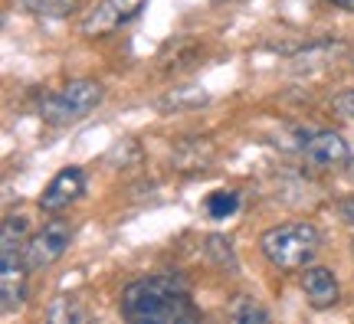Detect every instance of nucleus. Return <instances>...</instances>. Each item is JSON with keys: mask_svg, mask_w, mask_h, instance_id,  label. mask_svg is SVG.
Returning a JSON list of instances; mask_svg holds the SVG:
<instances>
[{"mask_svg": "<svg viewBox=\"0 0 354 324\" xmlns=\"http://www.w3.org/2000/svg\"><path fill=\"white\" fill-rule=\"evenodd\" d=\"M118 308H122V318L131 324H180L201 318V312L190 301L184 278L177 275L135 278L131 285L122 288Z\"/></svg>", "mask_w": 354, "mask_h": 324, "instance_id": "nucleus-1", "label": "nucleus"}, {"mask_svg": "<svg viewBox=\"0 0 354 324\" xmlns=\"http://www.w3.org/2000/svg\"><path fill=\"white\" fill-rule=\"evenodd\" d=\"M26 220L24 216H3L0 223V308L3 314L17 312L26 301Z\"/></svg>", "mask_w": 354, "mask_h": 324, "instance_id": "nucleus-2", "label": "nucleus"}, {"mask_svg": "<svg viewBox=\"0 0 354 324\" xmlns=\"http://www.w3.org/2000/svg\"><path fill=\"white\" fill-rule=\"evenodd\" d=\"M322 249V236L312 223H282L259 236V252L279 272H299Z\"/></svg>", "mask_w": 354, "mask_h": 324, "instance_id": "nucleus-3", "label": "nucleus"}, {"mask_svg": "<svg viewBox=\"0 0 354 324\" xmlns=\"http://www.w3.org/2000/svg\"><path fill=\"white\" fill-rule=\"evenodd\" d=\"M105 99V86L95 82V79H73L66 82L63 88L50 92L43 105H39V115L43 122L50 125H73V122H82L86 115H92Z\"/></svg>", "mask_w": 354, "mask_h": 324, "instance_id": "nucleus-4", "label": "nucleus"}, {"mask_svg": "<svg viewBox=\"0 0 354 324\" xmlns=\"http://www.w3.org/2000/svg\"><path fill=\"white\" fill-rule=\"evenodd\" d=\"M69 239H73V226L66 223V220H50L39 233H33V236L26 239V249H24L26 269H30V272L50 269L53 262H59L66 256Z\"/></svg>", "mask_w": 354, "mask_h": 324, "instance_id": "nucleus-5", "label": "nucleus"}, {"mask_svg": "<svg viewBox=\"0 0 354 324\" xmlns=\"http://www.w3.org/2000/svg\"><path fill=\"white\" fill-rule=\"evenodd\" d=\"M148 0H99L92 10L82 17V37H105V33H115L125 23H131L141 10H145Z\"/></svg>", "mask_w": 354, "mask_h": 324, "instance_id": "nucleus-6", "label": "nucleus"}, {"mask_svg": "<svg viewBox=\"0 0 354 324\" xmlns=\"http://www.w3.org/2000/svg\"><path fill=\"white\" fill-rule=\"evenodd\" d=\"M302 161L315 171H338L351 161V151L338 131H312L302 141Z\"/></svg>", "mask_w": 354, "mask_h": 324, "instance_id": "nucleus-7", "label": "nucleus"}, {"mask_svg": "<svg viewBox=\"0 0 354 324\" xmlns=\"http://www.w3.org/2000/svg\"><path fill=\"white\" fill-rule=\"evenodd\" d=\"M86 193V171L82 167H63L39 193V210L43 213H63Z\"/></svg>", "mask_w": 354, "mask_h": 324, "instance_id": "nucleus-8", "label": "nucleus"}, {"mask_svg": "<svg viewBox=\"0 0 354 324\" xmlns=\"http://www.w3.org/2000/svg\"><path fill=\"white\" fill-rule=\"evenodd\" d=\"M302 292L308 305L325 312V308H335L338 298H342V288H338V278L331 275V269L325 265H305L302 272Z\"/></svg>", "mask_w": 354, "mask_h": 324, "instance_id": "nucleus-9", "label": "nucleus"}, {"mask_svg": "<svg viewBox=\"0 0 354 324\" xmlns=\"http://www.w3.org/2000/svg\"><path fill=\"white\" fill-rule=\"evenodd\" d=\"M82 0H13V7H20L30 17H46V20H63L79 10Z\"/></svg>", "mask_w": 354, "mask_h": 324, "instance_id": "nucleus-10", "label": "nucleus"}, {"mask_svg": "<svg viewBox=\"0 0 354 324\" xmlns=\"http://www.w3.org/2000/svg\"><path fill=\"white\" fill-rule=\"evenodd\" d=\"M236 207H240V193H236V190H216V193L207 197V213H210L214 220H227V216H233Z\"/></svg>", "mask_w": 354, "mask_h": 324, "instance_id": "nucleus-11", "label": "nucleus"}, {"mask_svg": "<svg viewBox=\"0 0 354 324\" xmlns=\"http://www.w3.org/2000/svg\"><path fill=\"white\" fill-rule=\"evenodd\" d=\"M46 318H50V321H56V324H63V321H86V312L79 308L76 298H69V295H59V298L50 305Z\"/></svg>", "mask_w": 354, "mask_h": 324, "instance_id": "nucleus-12", "label": "nucleus"}, {"mask_svg": "<svg viewBox=\"0 0 354 324\" xmlns=\"http://www.w3.org/2000/svg\"><path fill=\"white\" fill-rule=\"evenodd\" d=\"M233 321L236 324H266L269 321V312L263 305H256L253 298H240L236 308H233Z\"/></svg>", "mask_w": 354, "mask_h": 324, "instance_id": "nucleus-13", "label": "nucleus"}, {"mask_svg": "<svg viewBox=\"0 0 354 324\" xmlns=\"http://www.w3.org/2000/svg\"><path fill=\"white\" fill-rule=\"evenodd\" d=\"M331 108L342 115V118H354V88H344L331 99Z\"/></svg>", "mask_w": 354, "mask_h": 324, "instance_id": "nucleus-14", "label": "nucleus"}, {"mask_svg": "<svg viewBox=\"0 0 354 324\" xmlns=\"http://www.w3.org/2000/svg\"><path fill=\"white\" fill-rule=\"evenodd\" d=\"M338 216H342L344 226L354 233V197H348V200H342V203H338Z\"/></svg>", "mask_w": 354, "mask_h": 324, "instance_id": "nucleus-15", "label": "nucleus"}, {"mask_svg": "<svg viewBox=\"0 0 354 324\" xmlns=\"http://www.w3.org/2000/svg\"><path fill=\"white\" fill-rule=\"evenodd\" d=\"M331 7H342V10H351L354 13V0H328Z\"/></svg>", "mask_w": 354, "mask_h": 324, "instance_id": "nucleus-16", "label": "nucleus"}, {"mask_svg": "<svg viewBox=\"0 0 354 324\" xmlns=\"http://www.w3.org/2000/svg\"><path fill=\"white\" fill-rule=\"evenodd\" d=\"M351 249H354V233H351Z\"/></svg>", "mask_w": 354, "mask_h": 324, "instance_id": "nucleus-17", "label": "nucleus"}, {"mask_svg": "<svg viewBox=\"0 0 354 324\" xmlns=\"http://www.w3.org/2000/svg\"><path fill=\"white\" fill-rule=\"evenodd\" d=\"M351 174H354V164H351Z\"/></svg>", "mask_w": 354, "mask_h": 324, "instance_id": "nucleus-18", "label": "nucleus"}]
</instances>
